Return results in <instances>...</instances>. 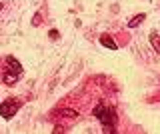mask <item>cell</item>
<instances>
[{
  "instance_id": "obj_10",
  "label": "cell",
  "mask_w": 160,
  "mask_h": 134,
  "mask_svg": "<svg viewBox=\"0 0 160 134\" xmlns=\"http://www.w3.org/2000/svg\"><path fill=\"white\" fill-rule=\"evenodd\" d=\"M2 8H4V4H2V2H0V10H2Z\"/></svg>"
},
{
  "instance_id": "obj_7",
  "label": "cell",
  "mask_w": 160,
  "mask_h": 134,
  "mask_svg": "<svg viewBox=\"0 0 160 134\" xmlns=\"http://www.w3.org/2000/svg\"><path fill=\"white\" fill-rule=\"evenodd\" d=\"M150 44H152V48L160 54V34L158 32H150Z\"/></svg>"
},
{
  "instance_id": "obj_1",
  "label": "cell",
  "mask_w": 160,
  "mask_h": 134,
  "mask_svg": "<svg viewBox=\"0 0 160 134\" xmlns=\"http://www.w3.org/2000/svg\"><path fill=\"white\" fill-rule=\"evenodd\" d=\"M92 114L104 124V130H106V132L114 130V124H116V114H114V110L110 106H106V104H98V106L92 110Z\"/></svg>"
},
{
  "instance_id": "obj_9",
  "label": "cell",
  "mask_w": 160,
  "mask_h": 134,
  "mask_svg": "<svg viewBox=\"0 0 160 134\" xmlns=\"http://www.w3.org/2000/svg\"><path fill=\"white\" fill-rule=\"evenodd\" d=\"M50 38H54V40H56V38H58V30H50Z\"/></svg>"
},
{
  "instance_id": "obj_2",
  "label": "cell",
  "mask_w": 160,
  "mask_h": 134,
  "mask_svg": "<svg viewBox=\"0 0 160 134\" xmlns=\"http://www.w3.org/2000/svg\"><path fill=\"white\" fill-rule=\"evenodd\" d=\"M20 106H22V102L16 100V98H6L2 104H0V116L10 120L12 116H16V112L20 110Z\"/></svg>"
},
{
  "instance_id": "obj_4",
  "label": "cell",
  "mask_w": 160,
  "mask_h": 134,
  "mask_svg": "<svg viewBox=\"0 0 160 134\" xmlns=\"http://www.w3.org/2000/svg\"><path fill=\"white\" fill-rule=\"evenodd\" d=\"M100 44L106 46V48H110V50H116V48H118V44L114 42V38L110 36V34H102V36H100Z\"/></svg>"
},
{
  "instance_id": "obj_5",
  "label": "cell",
  "mask_w": 160,
  "mask_h": 134,
  "mask_svg": "<svg viewBox=\"0 0 160 134\" xmlns=\"http://www.w3.org/2000/svg\"><path fill=\"white\" fill-rule=\"evenodd\" d=\"M144 20H146V14L140 12V14H136V16H132V18L128 20V28H138Z\"/></svg>"
},
{
  "instance_id": "obj_3",
  "label": "cell",
  "mask_w": 160,
  "mask_h": 134,
  "mask_svg": "<svg viewBox=\"0 0 160 134\" xmlns=\"http://www.w3.org/2000/svg\"><path fill=\"white\" fill-rule=\"evenodd\" d=\"M6 68L10 72H16V74H22V64H20L14 56H6Z\"/></svg>"
},
{
  "instance_id": "obj_8",
  "label": "cell",
  "mask_w": 160,
  "mask_h": 134,
  "mask_svg": "<svg viewBox=\"0 0 160 134\" xmlns=\"http://www.w3.org/2000/svg\"><path fill=\"white\" fill-rule=\"evenodd\" d=\"M40 20H42V18H40V14H34V20H32V24H34V26H38Z\"/></svg>"
},
{
  "instance_id": "obj_6",
  "label": "cell",
  "mask_w": 160,
  "mask_h": 134,
  "mask_svg": "<svg viewBox=\"0 0 160 134\" xmlns=\"http://www.w3.org/2000/svg\"><path fill=\"white\" fill-rule=\"evenodd\" d=\"M18 78H20V74H16V72H10V70H8V72L2 76V82H4V84H14V82L18 80Z\"/></svg>"
}]
</instances>
